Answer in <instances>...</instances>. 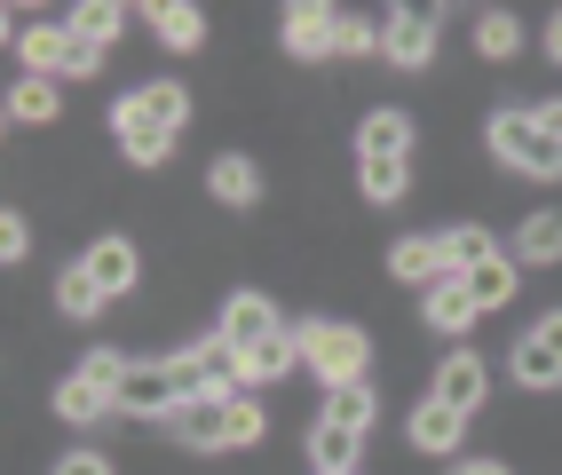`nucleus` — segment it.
Here are the masks:
<instances>
[{
	"mask_svg": "<svg viewBox=\"0 0 562 475\" xmlns=\"http://www.w3.org/2000/svg\"><path fill=\"white\" fill-rule=\"evenodd\" d=\"M175 436L191 452H246L261 444V405L254 396H199V405L175 412Z\"/></svg>",
	"mask_w": 562,
	"mask_h": 475,
	"instance_id": "f257e3e1",
	"label": "nucleus"
},
{
	"mask_svg": "<svg viewBox=\"0 0 562 475\" xmlns=\"http://www.w3.org/2000/svg\"><path fill=\"white\" fill-rule=\"evenodd\" d=\"M302 364L325 381V388H357L364 381V364H372V341L357 333V325H302Z\"/></svg>",
	"mask_w": 562,
	"mask_h": 475,
	"instance_id": "f03ea898",
	"label": "nucleus"
},
{
	"mask_svg": "<svg viewBox=\"0 0 562 475\" xmlns=\"http://www.w3.org/2000/svg\"><path fill=\"white\" fill-rule=\"evenodd\" d=\"M24 71H41V80H71V71H95V41H80L71 24H24V41H16Z\"/></svg>",
	"mask_w": 562,
	"mask_h": 475,
	"instance_id": "7ed1b4c3",
	"label": "nucleus"
},
{
	"mask_svg": "<svg viewBox=\"0 0 562 475\" xmlns=\"http://www.w3.org/2000/svg\"><path fill=\"white\" fill-rule=\"evenodd\" d=\"M492 151H499L515 174H562V143L539 127V112H499V120H492Z\"/></svg>",
	"mask_w": 562,
	"mask_h": 475,
	"instance_id": "20e7f679",
	"label": "nucleus"
},
{
	"mask_svg": "<svg viewBox=\"0 0 562 475\" xmlns=\"http://www.w3.org/2000/svg\"><path fill=\"white\" fill-rule=\"evenodd\" d=\"M167 373H175V396H182V405H199V396H231L238 349H231V341H199V349H182Z\"/></svg>",
	"mask_w": 562,
	"mask_h": 475,
	"instance_id": "39448f33",
	"label": "nucleus"
},
{
	"mask_svg": "<svg viewBox=\"0 0 562 475\" xmlns=\"http://www.w3.org/2000/svg\"><path fill=\"white\" fill-rule=\"evenodd\" d=\"M515 381L522 388H562V309L539 317L531 333L515 341Z\"/></svg>",
	"mask_w": 562,
	"mask_h": 475,
	"instance_id": "423d86ee",
	"label": "nucleus"
},
{
	"mask_svg": "<svg viewBox=\"0 0 562 475\" xmlns=\"http://www.w3.org/2000/svg\"><path fill=\"white\" fill-rule=\"evenodd\" d=\"M111 135H120V151H127L135 167H159V159L175 151V135H167L151 112H143V95H127L120 112H111Z\"/></svg>",
	"mask_w": 562,
	"mask_h": 475,
	"instance_id": "0eeeda50",
	"label": "nucleus"
},
{
	"mask_svg": "<svg viewBox=\"0 0 562 475\" xmlns=\"http://www.w3.org/2000/svg\"><path fill=\"white\" fill-rule=\"evenodd\" d=\"M404 436H412V452H428V460H452V452H460V436H468V412H452L443 396H428V405L404 420Z\"/></svg>",
	"mask_w": 562,
	"mask_h": 475,
	"instance_id": "6e6552de",
	"label": "nucleus"
},
{
	"mask_svg": "<svg viewBox=\"0 0 562 475\" xmlns=\"http://www.w3.org/2000/svg\"><path fill=\"white\" fill-rule=\"evenodd\" d=\"M120 412H143V420H151V412H182V396H175V373H167V364H127V381H120Z\"/></svg>",
	"mask_w": 562,
	"mask_h": 475,
	"instance_id": "1a4fd4ad",
	"label": "nucleus"
},
{
	"mask_svg": "<svg viewBox=\"0 0 562 475\" xmlns=\"http://www.w3.org/2000/svg\"><path fill=\"white\" fill-rule=\"evenodd\" d=\"M270 333H278V309L261 302V294H231V302H222V333H214V341L254 349V341H270Z\"/></svg>",
	"mask_w": 562,
	"mask_h": 475,
	"instance_id": "9d476101",
	"label": "nucleus"
},
{
	"mask_svg": "<svg viewBox=\"0 0 562 475\" xmlns=\"http://www.w3.org/2000/svg\"><path fill=\"white\" fill-rule=\"evenodd\" d=\"M381 56H389V64H428V56H436V16L396 9V16L381 24Z\"/></svg>",
	"mask_w": 562,
	"mask_h": 475,
	"instance_id": "9b49d317",
	"label": "nucleus"
},
{
	"mask_svg": "<svg viewBox=\"0 0 562 475\" xmlns=\"http://www.w3.org/2000/svg\"><path fill=\"white\" fill-rule=\"evenodd\" d=\"M80 262H88V278L103 285V294H127V285L143 278V262H135V246H127V238H95Z\"/></svg>",
	"mask_w": 562,
	"mask_h": 475,
	"instance_id": "f8f14e48",
	"label": "nucleus"
},
{
	"mask_svg": "<svg viewBox=\"0 0 562 475\" xmlns=\"http://www.w3.org/2000/svg\"><path fill=\"white\" fill-rule=\"evenodd\" d=\"M333 24H341V9L302 0V9H285V48L293 56H333Z\"/></svg>",
	"mask_w": 562,
	"mask_h": 475,
	"instance_id": "ddd939ff",
	"label": "nucleus"
},
{
	"mask_svg": "<svg viewBox=\"0 0 562 475\" xmlns=\"http://www.w3.org/2000/svg\"><path fill=\"white\" fill-rule=\"evenodd\" d=\"M293 357H302V333H278L270 341H254V349H238V381H285L293 373Z\"/></svg>",
	"mask_w": 562,
	"mask_h": 475,
	"instance_id": "4468645a",
	"label": "nucleus"
},
{
	"mask_svg": "<svg viewBox=\"0 0 562 475\" xmlns=\"http://www.w3.org/2000/svg\"><path fill=\"white\" fill-rule=\"evenodd\" d=\"M483 388H492V373H483L475 357H443V373H436V396H443L452 412H475V405H483Z\"/></svg>",
	"mask_w": 562,
	"mask_h": 475,
	"instance_id": "2eb2a0df",
	"label": "nucleus"
},
{
	"mask_svg": "<svg viewBox=\"0 0 562 475\" xmlns=\"http://www.w3.org/2000/svg\"><path fill=\"white\" fill-rule=\"evenodd\" d=\"M460 285H468V302H475V309H499V302H515L522 270H515V253H492V262H483V270H468Z\"/></svg>",
	"mask_w": 562,
	"mask_h": 475,
	"instance_id": "dca6fc26",
	"label": "nucleus"
},
{
	"mask_svg": "<svg viewBox=\"0 0 562 475\" xmlns=\"http://www.w3.org/2000/svg\"><path fill=\"white\" fill-rule=\"evenodd\" d=\"M531 262H562V214H522V230H515V270H531Z\"/></svg>",
	"mask_w": 562,
	"mask_h": 475,
	"instance_id": "f3484780",
	"label": "nucleus"
},
{
	"mask_svg": "<svg viewBox=\"0 0 562 475\" xmlns=\"http://www.w3.org/2000/svg\"><path fill=\"white\" fill-rule=\"evenodd\" d=\"M436 246H443V270H452V278L483 270V262H492V253H499V246H492V230H483V223H460V230H443Z\"/></svg>",
	"mask_w": 562,
	"mask_h": 475,
	"instance_id": "a211bd4d",
	"label": "nucleus"
},
{
	"mask_svg": "<svg viewBox=\"0 0 562 475\" xmlns=\"http://www.w3.org/2000/svg\"><path fill=\"white\" fill-rule=\"evenodd\" d=\"M389 270H396L404 285H443V278H452V270H443V246H436V238H404V246L389 253Z\"/></svg>",
	"mask_w": 562,
	"mask_h": 475,
	"instance_id": "6ab92c4d",
	"label": "nucleus"
},
{
	"mask_svg": "<svg viewBox=\"0 0 562 475\" xmlns=\"http://www.w3.org/2000/svg\"><path fill=\"white\" fill-rule=\"evenodd\" d=\"M357 151H364V159H404V151H412V120H404V112H372V120L357 127Z\"/></svg>",
	"mask_w": 562,
	"mask_h": 475,
	"instance_id": "aec40b11",
	"label": "nucleus"
},
{
	"mask_svg": "<svg viewBox=\"0 0 562 475\" xmlns=\"http://www.w3.org/2000/svg\"><path fill=\"white\" fill-rule=\"evenodd\" d=\"M206 191H214L222 206H254V199H261V167H254V159H214V167H206Z\"/></svg>",
	"mask_w": 562,
	"mask_h": 475,
	"instance_id": "412c9836",
	"label": "nucleus"
},
{
	"mask_svg": "<svg viewBox=\"0 0 562 475\" xmlns=\"http://www.w3.org/2000/svg\"><path fill=\"white\" fill-rule=\"evenodd\" d=\"M475 317H483V309L468 302V285H460V278H443V285H428V325H436V333H468Z\"/></svg>",
	"mask_w": 562,
	"mask_h": 475,
	"instance_id": "4be33fe9",
	"label": "nucleus"
},
{
	"mask_svg": "<svg viewBox=\"0 0 562 475\" xmlns=\"http://www.w3.org/2000/svg\"><path fill=\"white\" fill-rule=\"evenodd\" d=\"M357 191H364L372 206H396V199L412 191V159H364V167H357Z\"/></svg>",
	"mask_w": 562,
	"mask_h": 475,
	"instance_id": "5701e85b",
	"label": "nucleus"
},
{
	"mask_svg": "<svg viewBox=\"0 0 562 475\" xmlns=\"http://www.w3.org/2000/svg\"><path fill=\"white\" fill-rule=\"evenodd\" d=\"M310 460H317V475H357L349 460H357V428H341V420H317V436H310Z\"/></svg>",
	"mask_w": 562,
	"mask_h": 475,
	"instance_id": "b1692460",
	"label": "nucleus"
},
{
	"mask_svg": "<svg viewBox=\"0 0 562 475\" xmlns=\"http://www.w3.org/2000/svg\"><path fill=\"white\" fill-rule=\"evenodd\" d=\"M151 32H159L167 48H199V41H206V16L191 9V0H159V9H151Z\"/></svg>",
	"mask_w": 562,
	"mask_h": 475,
	"instance_id": "393cba45",
	"label": "nucleus"
},
{
	"mask_svg": "<svg viewBox=\"0 0 562 475\" xmlns=\"http://www.w3.org/2000/svg\"><path fill=\"white\" fill-rule=\"evenodd\" d=\"M9 120H16V127H41V120H56V80L24 71V80L9 88Z\"/></svg>",
	"mask_w": 562,
	"mask_h": 475,
	"instance_id": "a878e982",
	"label": "nucleus"
},
{
	"mask_svg": "<svg viewBox=\"0 0 562 475\" xmlns=\"http://www.w3.org/2000/svg\"><path fill=\"white\" fill-rule=\"evenodd\" d=\"M56 302H64V317H95V309H103L111 294H103V285L88 278V262H71V270L56 278Z\"/></svg>",
	"mask_w": 562,
	"mask_h": 475,
	"instance_id": "bb28decb",
	"label": "nucleus"
},
{
	"mask_svg": "<svg viewBox=\"0 0 562 475\" xmlns=\"http://www.w3.org/2000/svg\"><path fill=\"white\" fill-rule=\"evenodd\" d=\"M135 95H143V112H151L167 135H175L182 120H191V95H182V80H151V88H135Z\"/></svg>",
	"mask_w": 562,
	"mask_h": 475,
	"instance_id": "cd10ccee",
	"label": "nucleus"
},
{
	"mask_svg": "<svg viewBox=\"0 0 562 475\" xmlns=\"http://www.w3.org/2000/svg\"><path fill=\"white\" fill-rule=\"evenodd\" d=\"M56 412H64V420H103V412H120V405H111L103 388H88L80 373H71V381L56 388Z\"/></svg>",
	"mask_w": 562,
	"mask_h": 475,
	"instance_id": "c85d7f7f",
	"label": "nucleus"
},
{
	"mask_svg": "<svg viewBox=\"0 0 562 475\" xmlns=\"http://www.w3.org/2000/svg\"><path fill=\"white\" fill-rule=\"evenodd\" d=\"M80 381H88V388H103V396H111V405H120V381H127V357H120V349H88V364H80Z\"/></svg>",
	"mask_w": 562,
	"mask_h": 475,
	"instance_id": "c756f323",
	"label": "nucleus"
},
{
	"mask_svg": "<svg viewBox=\"0 0 562 475\" xmlns=\"http://www.w3.org/2000/svg\"><path fill=\"white\" fill-rule=\"evenodd\" d=\"M325 420H341V428H357V436H364V428H372V388H364V381H357V388H333Z\"/></svg>",
	"mask_w": 562,
	"mask_h": 475,
	"instance_id": "7c9ffc66",
	"label": "nucleus"
},
{
	"mask_svg": "<svg viewBox=\"0 0 562 475\" xmlns=\"http://www.w3.org/2000/svg\"><path fill=\"white\" fill-rule=\"evenodd\" d=\"M120 16H127V9H111V0H88V9H71V32H80V41H95V48H103L111 32H120Z\"/></svg>",
	"mask_w": 562,
	"mask_h": 475,
	"instance_id": "2f4dec72",
	"label": "nucleus"
},
{
	"mask_svg": "<svg viewBox=\"0 0 562 475\" xmlns=\"http://www.w3.org/2000/svg\"><path fill=\"white\" fill-rule=\"evenodd\" d=\"M475 48H483V56H515V48H522V24H515V16H483V24H475Z\"/></svg>",
	"mask_w": 562,
	"mask_h": 475,
	"instance_id": "473e14b6",
	"label": "nucleus"
},
{
	"mask_svg": "<svg viewBox=\"0 0 562 475\" xmlns=\"http://www.w3.org/2000/svg\"><path fill=\"white\" fill-rule=\"evenodd\" d=\"M364 48H381V24H364V16L333 24V56H364Z\"/></svg>",
	"mask_w": 562,
	"mask_h": 475,
	"instance_id": "72a5a7b5",
	"label": "nucleus"
},
{
	"mask_svg": "<svg viewBox=\"0 0 562 475\" xmlns=\"http://www.w3.org/2000/svg\"><path fill=\"white\" fill-rule=\"evenodd\" d=\"M24 246H32L24 214H0V262H24Z\"/></svg>",
	"mask_w": 562,
	"mask_h": 475,
	"instance_id": "f704fd0d",
	"label": "nucleus"
},
{
	"mask_svg": "<svg viewBox=\"0 0 562 475\" xmlns=\"http://www.w3.org/2000/svg\"><path fill=\"white\" fill-rule=\"evenodd\" d=\"M56 475H111V460H95V452H71V460H56Z\"/></svg>",
	"mask_w": 562,
	"mask_h": 475,
	"instance_id": "c9c22d12",
	"label": "nucleus"
},
{
	"mask_svg": "<svg viewBox=\"0 0 562 475\" xmlns=\"http://www.w3.org/2000/svg\"><path fill=\"white\" fill-rule=\"evenodd\" d=\"M539 127H547V135L562 143V103H547V112H539Z\"/></svg>",
	"mask_w": 562,
	"mask_h": 475,
	"instance_id": "e433bc0d",
	"label": "nucleus"
},
{
	"mask_svg": "<svg viewBox=\"0 0 562 475\" xmlns=\"http://www.w3.org/2000/svg\"><path fill=\"white\" fill-rule=\"evenodd\" d=\"M460 475H507L499 460H460Z\"/></svg>",
	"mask_w": 562,
	"mask_h": 475,
	"instance_id": "4c0bfd02",
	"label": "nucleus"
},
{
	"mask_svg": "<svg viewBox=\"0 0 562 475\" xmlns=\"http://www.w3.org/2000/svg\"><path fill=\"white\" fill-rule=\"evenodd\" d=\"M547 56H554V64H562V16H554V24H547Z\"/></svg>",
	"mask_w": 562,
	"mask_h": 475,
	"instance_id": "58836bf2",
	"label": "nucleus"
}]
</instances>
